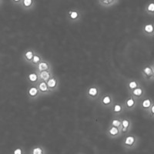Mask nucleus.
Returning <instances> with one entry per match:
<instances>
[{"label":"nucleus","instance_id":"f257e3e1","mask_svg":"<svg viewBox=\"0 0 154 154\" xmlns=\"http://www.w3.org/2000/svg\"><path fill=\"white\" fill-rule=\"evenodd\" d=\"M82 12L78 8H71L66 13V19L69 23L72 24L79 23L82 19Z\"/></svg>","mask_w":154,"mask_h":154},{"label":"nucleus","instance_id":"f03ea898","mask_svg":"<svg viewBox=\"0 0 154 154\" xmlns=\"http://www.w3.org/2000/svg\"><path fill=\"white\" fill-rule=\"evenodd\" d=\"M101 95V89L97 85H92V86H89L86 89V97H87L88 100H91V101L99 100Z\"/></svg>","mask_w":154,"mask_h":154},{"label":"nucleus","instance_id":"7ed1b4c3","mask_svg":"<svg viewBox=\"0 0 154 154\" xmlns=\"http://www.w3.org/2000/svg\"><path fill=\"white\" fill-rule=\"evenodd\" d=\"M99 100H100V103L101 106L106 109H111L115 102L113 96L110 93L102 94Z\"/></svg>","mask_w":154,"mask_h":154},{"label":"nucleus","instance_id":"20e7f679","mask_svg":"<svg viewBox=\"0 0 154 154\" xmlns=\"http://www.w3.org/2000/svg\"><path fill=\"white\" fill-rule=\"evenodd\" d=\"M141 74L146 81H151L153 79L154 68L152 64L145 65L141 70Z\"/></svg>","mask_w":154,"mask_h":154},{"label":"nucleus","instance_id":"39448f33","mask_svg":"<svg viewBox=\"0 0 154 154\" xmlns=\"http://www.w3.org/2000/svg\"><path fill=\"white\" fill-rule=\"evenodd\" d=\"M46 84H47L48 89L51 93H54L57 91L59 88H60V80L56 75L53 74V75L46 81Z\"/></svg>","mask_w":154,"mask_h":154},{"label":"nucleus","instance_id":"423d86ee","mask_svg":"<svg viewBox=\"0 0 154 154\" xmlns=\"http://www.w3.org/2000/svg\"><path fill=\"white\" fill-rule=\"evenodd\" d=\"M125 111H133L138 106V101L129 94L127 98L123 103Z\"/></svg>","mask_w":154,"mask_h":154},{"label":"nucleus","instance_id":"0eeeda50","mask_svg":"<svg viewBox=\"0 0 154 154\" xmlns=\"http://www.w3.org/2000/svg\"><path fill=\"white\" fill-rule=\"evenodd\" d=\"M152 104H154L153 100L150 97H148V96H144L142 100L138 101V106L146 114L147 112H149V109H150L151 106Z\"/></svg>","mask_w":154,"mask_h":154},{"label":"nucleus","instance_id":"6e6552de","mask_svg":"<svg viewBox=\"0 0 154 154\" xmlns=\"http://www.w3.org/2000/svg\"><path fill=\"white\" fill-rule=\"evenodd\" d=\"M26 96L29 100H35L40 97L42 95L38 91L37 85H29L27 88Z\"/></svg>","mask_w":154,"mask_h":154},{"label":"nucleus","instance_id":"1a4fd4ad","mask_svg":"<svg viewBox=\"0 0 154 154\" xmlns=\"http://www.w3.org/2000/svg\"><path fill=\"white\" fill-rule=\"evenodd\" d=\"M129 94L131 95L133 98H135L137 101H140V100H142L144 96H146V90L144 89L143 86L142 85H140L139 87L136 88L131 92L129 93Z\"/></svg>","mask_w":154,"mask_h":154},{"label":"nucleus","instance_id":"9d476101","mask_svg":"<svg viewBox=\"0 0 154 154\" xmlns=\"http://www.w3.org/2000/svg\"><path fill=\"white\" fill-rule=\"evenodd\" d=\"M143 35L146 37H152L154 35V25L152 22H148L142 27Z\"/></svg>","mask_w":154,"mask_h":154},{"label":"nucleus","instance_id":"9b49d317","mask_svg":"<svg viewBox=\"0 0 154 154\" xmlns=\"http://www.w3.org/2000/svg\"><path fill=\"white\" fill-rule=\"evenodd\" d=\"M111 111H112V113L114 116H120L121 114H123L125 112L123 103L114 102L113 105L111 107Z\"/></svg>","mask_w":154,"mask_h":154},{"label":"nucleus","instance_id":"f8f14e48","mask_svg":"<svg viewBox=\"0 0 154 154\" xmlns=\"http://www.w3.org/2000/svg\"><path fill=\"white\" fill-rule=\"evenodd\" d=\"M36 5V0H23L20 4V7L23 11L33 10Z\"/></svg>","mask_w":154,"mask_h":154},{"label":"nucleus","instance_id":"ddd939ff","mask_svg":"<svg viewBox=\"0 0 154 154\" xmlns=\"http://www.w3.org/2000/svg\"><path fill=\"white\" fill-rule=\"evenodd\" d=\"M26 80L29 85H36L39 82L38 72L35 70L29 72L26 76Z\"/></svg>","mask_w":154,"mask_h":154},{"label":"nucleus","instance_id":"4468645a","mask_svg":"<svg viewBox=\"0 0 154 154\" xmlns=\"http://www.w3.org/2000/svg\"><path fill=\"white\" fill-rule=\"evenodd\" d=\"M35 70L37 72H41V71H49L52 70V65L48 60H42L38 65L35 67Z\"/></svg>","mask_w":154,"mask_h":154},{"label":"nucleus","instance_id":"2eb2a0df","mask_svg":"<svg viewBox=\"0 0 154 154\" xmlns=\"http://www.w3.org/2000/svg\"><path fill=\"white\" fill-rule=\"evenodd\" d=\"M37 87H38V91L41 93L42 96H46V95L50 94V92H49V89H48L47 84H46V82L44 81H39V82L37 83Z\"/></svg>","mask_w":154,"mask_h":154},{"label":"nucleus","instance_id":"dca6fc26","mask_svg":"<svg viewBox=\"0 0 154 154\" xmlns=\"http://www.w3.org/2000/svg\"><path fill=\"white\" fill-rule=\"evenodd\" d=\"M35 51L32 49H28L24 51V53L23 54V59L25 62L28 64H29L31 62L32 59L33 57L34 54H35Z\"/></svg>","mask_w":154,"mask_h":154},{"label":"nucleus","instance_id":"f3484780","mask_svg":"<svg viewBox=\"0 0 154 154\" xmlns=\"http://www.w3.org/2000/svg\"><path fill=\"white\" fill-rule=\"evenodd\" d=\"M53 70H49V71H41V72H38V79L39 81H44L46 82L48 79L53 75Z\"/></svg>","mask_w":154,"mask_h":154},{"label":"nucleus","instance_id":"a211bd4d","mask_svg":"<svg viewBox=\"0 0 154 154\" xmlns=\"http://www.w3.org/2000/svg\"><path fill=\"white\" fill-rule=\"evenodd\" d=\"M140 85L141 84L140 83V82L137 81V79H130V80L127 81V82H126V89L130 93V92H131L134 89L139 87Z\"/></svg>","mask_w":154,"mask_h":154},{"label":"nucleus","instance_id":"6ab92c4d","mask_svg":"<svg viewBox=\"0 0 154 154\" xmlns=\"http://www.w3.org/2000/svg\"><path fill=\"white\" fill-rule=\"evenodd\" d=\"M97 2L101 7L103 8H110L118 3L115 0H97Z\"/></svg>","mask_w":154,"mask_h":154},{"label":"nucleus","instance_id":"aec40b11","mask_svg":"<svg viewBox=\"0 0 154 154\" xmlns=\"http://www.w3.org/2000/svg\"><path fill=\"white\" fill-rule=\"evenodd\" d=\"M42 60H43V57L42 56V55L35 51V54H34L33 57H32V60H31V62H30L29 64L30 65L32 66L35 67L37 65H38V63L42 61Z\"/></svg>","mask_w":154,"mask_h":154},{"label":"nucleus","instance_id":"412c9836","mask_svg":"<svg viewBox=\"0 0 154 154\" xmlns=\"http://www.w3.org/2000/svg\"><path fill=\"white\" fill-rule=\"evenodd\" d=\"M144 12L146 14L149 15V16H153L154 15V2L153 1H149L146 5H145V9Z\"/></svg>","mask_w":154,"mask_h":154},{"label":"nucleus","instance_id":"4be33fe9","mask_svg":"<svg viewBox=\"0 0 154 154\" xmlns=\"http://www.w3.org/2000/svg\"><path fill=\"white\" fill-rule=\"evenodd\" d=\"M132 126V121L130 118L128 117H124L122 118L121 119V127L123 128H127V129H130Z\"/></svg>","mask_w":154,"mask_h":154},{"label":"nucleus","instance_id":"5701e85b","mask_svg":"<svg viewBox=\"0 0 154 154\" xmlns=\"http://www.w3.org/2000/svg\"><path fill=\"white\" fill-rule=\"evenodd\" d=\"M107 133L110 135V136H112V137H116V136H118L119 133H121L119 128L115 127V126H110L109 127Z\"/></svg>","mask_w":154,"mask_h":154},{"label":"nucleus","instance_id":"b1692460","mask_svg":"<svg viewBox=\"0 0 154 154\" xmlns=\"http://www.w3.org/2000/svg\"><path fill=\"white\" fill-rule=\"evenodd\" d=\"M121 119H122V117L120 116H114L111 121L110 126L119 128L121 126Z\"/></svg>","mask_w":154,"mask_h":154},{"label":"nucleus","instance_id":"393cba45","mask_svg":"<svg viewBox=\"0 0 154 154\" xmlns=\"http://www.w3.org/2000/svg\"><path fill=\"white\" fill-rule=\"evenodd\" d=\"M135 137L133 136H128L125 140V144L127 146H132L135 143Z\"/></svg>","mask_w":154,"mask_h":154},{"label":"nucleus","instance_id":"a878e982","mask_svg":"<svg viewBox=\"0 0 154 154\" xmlns=\"http://www.w3.org/2000/svg\"><path fill=\"white\" fill-rule=\"evenodd\" d=\"M32 154H42V149L40 147L34 148L33 150H32Z\"/></svg>","mask_w":154,"mask_h":154},{"label":"nucleus","instance_id":"bb28decb","mask_svg":"<svg viewBox=\"0 0 154 154\" xmlns=\"http://www.w3.org/2000/svg\"><path fill=\"white\" fill-rule=\"evenodd\" d=\"M10 1H11V2L12 3V5H20V4H21V2L23 0H10Z\"/></svg>","mask_w":154,"mask_h":154},{"label":"nucleus","instance_id":"cd10ccee","mask_svg":"<svg viewBox=\"0 0 154 154\" xmlns=\"http://www.w3.org/2000/svg\"><path fill=\"white\" fill-rule=\"evenodd\" d=\"M14 154H22V149H19V148H18V149H15Z\"/></svg>","mask_w":154,"mask_h":154},{"label":"nucleus","instance_id":"c85d7f7f","mask_svg":"<svg viewBox=\"0 0 154 154\" xmlns=\"http://www.w3.org/2000/svg\"><path fill=\"white\" fill-rule=\"evenodd\" d=\"M4 2V0H0V6L2 5V3H3Z\"/></svg>","mask_w":154,"mask_h":154},{"label":"nucleus","instance_id":"c756f323","mask_svg":"<svg viewBox=\"0 0 154 154\" xmlns=\"http://www.w3.org/2000/svg\"><path fill=\"white\" fill-rule=\"evenodd\" d=\"M115 1H116V2H119V0H115Z\"/></svg>","mask_w":154,"mask_h":154}]
</instances>
